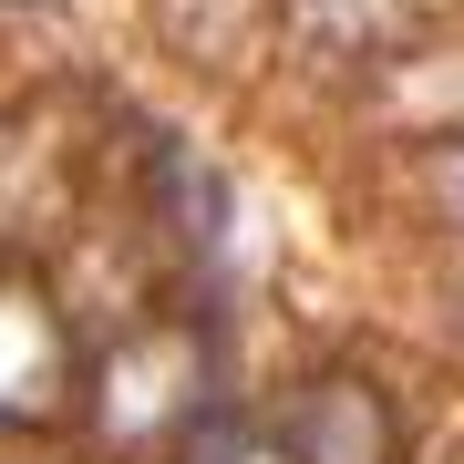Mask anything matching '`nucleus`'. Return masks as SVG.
Instances as JSON below:
<instances>
[{
  "label": "nucleus",
  "instance_id": "2",
  "mask_svg": "<svg viewBox=\"0 0 464 464\" xmlns=\"http://www.w3.org/2000/svg\"><path fill=\"white\" fill-rule=\"evenodd\" d=\"M52 382H63V331L32 279H0V423H42Z\"/></svg>",
  "mask_w": 464,
  "mask_h": 464
},
{
  "label": "nucleus",
  "instance_id": "1",
  "mask_svg": "<svg viewBox=\"0 0 464 464\" xmlns=\"http://www.w3.org/2000/svg\"><path fill=\"white\" fill-rule=\"evenodd\" d=\"M279 444L299 464H392V413H382V392L372 382H310V392L289 402V423H279Z\"/></svg>",
  "mask_w": 464,
  "mask_h": 464
}]
</instances>
